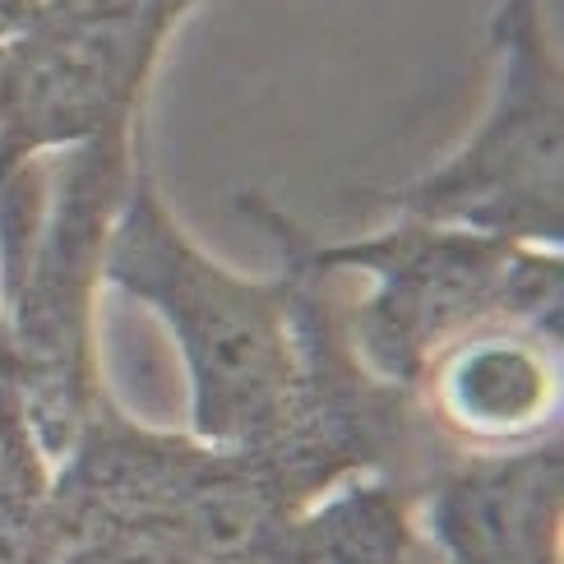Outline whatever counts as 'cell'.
<instances>
[{
  "label": "cell",
  "instance_id": "cell-1",
  "mask_svg": "<svg viewBox=\"0 0 564 564\" xmlns=\"http://www.w3.org/2000/svg\"><path fill=\"white\" fill-rule=\"evenodd\" d=\"M107 278L149 301L181 338L199 444L269 454L288 435L305 393L288 324L292 292L204 260L176 231L149 172L134 176L130 208L107 241Z\"/></svg>",
  "mask_w": 564,
  "mask_h": 564
},
{
  "label": "cell",
  "instance_id": "cell-2",
  "mask_svg": "<svg viewBox=\"0 0 564 564\" xmlns=\"http://www.w3.org/2000/svg\"><path fill=\"white\" fill-rule=\"evenodd\" d=\"M519 319H481L421 366L440 426L486 449H528L560 408L555 351Z\"/></svg>",
  "mask_w": 564,
  "mask_h": 564
},
{
  "label": "cell",
  "instance_id": "cell-3",
  "mask_svg": "<svg viewBox=\"0 0 564 564\" xmlns=\"http://www.w3.org/2000/svg\"><path fill=\"white\" fill-rule=\"evenodd\" d=\"M426 528L454 564H560V449L528 444L458 467L435 486Z\"/></svg>",
  "mask_w": 564,
  "mask_h": 564
},
{
  "label": "cell",
  "instance_id": "cell-4",
  "mask_svg": "<svg viewBox=\"0 0 564 564\" xmlns=\"http://www.w3.org/2000/svg\"><path fill=\"white\" fill-rule=\"evenodd\" d=\"M0 564H56V477L10 370H0Z\"/></svg>",
  "mask_w": 564,
  "mask_h": 564
}]
</instances>
